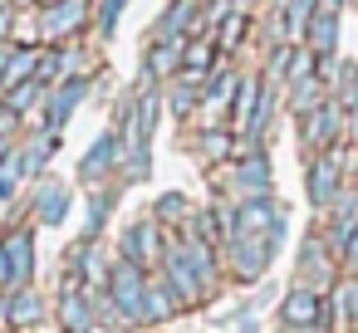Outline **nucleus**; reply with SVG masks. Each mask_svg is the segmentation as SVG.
Wrapping results in <instances>:
<instances>
[{
  "mask_svg": "<svg viewBox=\"0 0 358 333\" xmlns=\"http://www.w3.org/2000/svg\"><path fill=\"white\" fill-rule=\"evenodd\" d=\"M152 123H157V98H152V94H143V98L128 108L123 133H118V142H123V167H128V177H133V182L148 172V138H152Z\"/></svg>",
  "mask_w": 358,
  "mask_h": 333,
  "instance_id": "1",
  "label": "nucleus"
},
{
  "mask_svg": "<svg viewBox=\"0 0 358 333\" xmlns=\"http://www.w3.org/2000/svg\"><path fill=\"white\" fill-rule=\"evenodd\" d=\"M113 313L123 323H143V309H148V269H138L133 260H118L108 269V284H103Z\"/></svg>",
  "mask_w": 358,
  "mask_h": 333,
  "instance_id": "2",
  "label": "nucleus"
},
{
  "mask_svg": "<svg viewBox=\"0 0 358 333\" xmlns=\"http://www.w3.org/2000/svg\"><path fill=\"white\" fill-rule=\"evenodd\" d=\"M226 245H231V269H236V279H260L280 240H275V235H231Z\"/></svg>",
  "mask_w": 358,
  "mask_h": 333,
  "instance_id": "3",
  "label": "nucleus"
},
{
  "mask_svg": "<svg viewBox=\"0 0 358 333\" xmlns=\"http://www.w3.org/2000/svg\"><path fill=\"white\" fill-rule=\"evenodd\" d=\"M324 318H329V299H324V289L294 284V289L280 299V323H285V328H309V323H324Z\"/></svg>",
  "mask_w": 358,
  "mask_h": 333,
  "instance_id": "4",
  "label": "nucleus"
},
{
  "mask_svg": "<svg viewBox=\"0 0 358 333\" xmlns=\"http://www.w3.org/2000/svg\"><path fill=\"white\" fill-rule=\"evenodd\" d=\"M162 255H167V245H162L157 221H133L123 235V260H133L138 269H152V265H162Z\"/></svg>",
  "mask_w": 358,
  "mask_h": 333,
  "instance_id": "5",
  "label": "nucleus"
},
{
  "mask_svg": "<svg viewBox=\"0 0 358 333\" xmlns=\"http://www.w3.org/2000/svg\"><path fill=\"white\" fill-rule=\"evenodd\" d=\"M0 245H6V265H10V289H25L30 274H35V235H30V225H10L0 235Z\"/></svg>",
  "mask_w": 358,
  "mask_h": 333,
  "instance_id": "6",
  "label": "nucleus"
},
{
  "mask_svg": "<svg viewBox=\"0 0 358 333\" xmlns=\"http://www.w3.org/2000/svg\"><path fill=\"white\" fill-rule=\"evenodd\" d=\"M338 196H343V167H338V152L329 147V152L309 167V201H314L319 211H329Z\"/></svg>",
  "mask_w": 358,
  "mask_h": 333,
  "instance_id": "7",
  "label": "nucleus"
},
{
  "mask_svg": "<svg viewBox=\"0 0 358 333\" xmlns=\"http://www.w3.org/2000/svg\"><path fill=\"white\" fill-rule=\"evenodd\" d=\"M162 279H167V289L182 299V304H196L201 294H206V284H201V274L192 269V260L177 250V245H167V255H162Z\"/></svg>",
  "mask_w": 358,
  "mask_h": 333,
  "instance_id": "8",
  "label": "nucleus"
},
{
  "mask_svg": "<svg viewBox=\"0 0 358 333\" xmlns=\"http://www.w3.org/2000/svg\"><path fill=\"white\" fill-rule=\"evenodd\" d=\"M338 113H343V108H338L334 98H324L314 113H304V118H299L304 142H309V147H334V142H338Z\"/></svg>",
  "mask_w": 358,
  "mask_h": 333,
  "instance_id": "9",
  "label": "nucleus"
},
{
  "mask_svg": "<svg viewBox=\"0 0 358 333\" xmlns=\"http://www.w3.org/2000/svg\"><path fill=\"white\" fill-rule=\"evenodd\" d=\"M236 191H241L245 201L270 196V157H265V152H245V157L236 162Z\"/></svg>",
  "mask_w": 358,
  "mask_h": 333,
  "instance_id": "10",
  "label": "nucleus"
},
{
  "mask_svg": "<svg viewBox=\"0 0 358 333\" xmlns=\"http://www.w3.org/2000/svg\"><path fill=\"white\" fill-rule=\"evenodd\" d=\"M118 157H123L118 133H99V138H94V147H89V152H84V162H79V177H84V182H99Z\"/></svg>",
  "mask_w": 358,
  "mask_h": 333,
  "instance_id": "11",
  "label": "nucleus"
},
{
  "mask_svg": "<svg viewBox=\"0 0 358 333\" xmlns=\"http://www.w3.org/2000/svg\"><path fill=\"white\" fill-rule=\"evenodd\" d=\"M35 216H40L45 225H59V221L69 216V182L45 177V186L35 191Z\"/></svg>",
  "mask_w": 358,
  "mask_h": 333,
  "instance_id": "12",
  "label": "nucleus"
},
{
  "mask_svg": "<svg viewBox=\"0 0 358 333\" xmlns=\"http://www.w3.org/2000/svg\"><path fill=\"white\" fill-rule=\"evenodd\" d=\"M59 318L69 333H89L94 328V313H89V294L79 289L74 274H64V304H59Z\"/></svg>",
  "mask_w": 358,
  "mask_h": 333,
  "instance_id": "13",
  "label": "nucleus"
},
{
  "mask_svg": "<svg viewBox=\"0 0 358 333\" xmlns=\"http://www.w3.org/2000/svg\"><path fill=\"white\" fill-rule=\"evenodd\" d=\"M84 94H89V79H74V84H64V89L50 98V118H45V123H50V133H55V138H59V128L69 123V113L79 108V98H84Z\"/></svg>",
  "mask_w": 358,
  "mask_h": 333,
  "instance_id": "14",
  "label": "nucleus"
},
{
  "mask_svg": "<svg viewBox=\"0 0 358 333\" xmlns=\"http://www.w3.org/2000/svg\"><path fill=\"white\" fill-rule=\"evenodd\" d=\"M84 25V0H59L55 10H45V35L59 40V35H74Z\"/></svg>",
  "mask_w": 358,
  "mask_h": 333,
  "instance_id": "15",
  "label": "nucleus"
},
{
  "mask_svg": "<svg viewBox=\"0 0 358 333\" xmlns=\"http://www.w3.org/2000/svg\"><path fill=\"white\" fill-rule=\"evenodd\" d=\"M334 45H338V15H329V10L314 6V20H309V50H314L319 59H329Z\"/></svg>",
  "mask_w": 358,
  "mask_h": 333,
  "instance_id": "16",
  "label": "nucleus"
},
{
  "mask_svg": "<svg viewBox=\"0 0 358 333\" xmlns=\"http://www.w3.org/2000/svg\"><path fill=\"white\" fill-rule=\"evenodd\" d=\"M40 318V299H35V289L25 284V289H10L6 294V328H25V323H35Z\"/></svg>",
  "mask_w": 358,
  "mask_h": 333,
  "instance_id": "17",
  "label": "nucleus"
},
{
  "mask_svg": "<svg viewBox=\"0 0 358 333\" xmlns=\"http://www.w3.org/2000/svg\"><path fill=\"white\" fill-rule=\"evenodd\" d=\"M182 54H187V40H157V45H152V54H148V79L172 74V69L182 64Z\"/></svg>",
  "mask_w": 358,
  "mask_h": 333,
  "instance_id": "18",
  "label": "nucleus"
},
{
  "mask_svg": "<svg viewBox=\"0 0 358 333\" xmlns=\"http://www.w3.org/2000/svg\"><path fill=\"white\" fill-rule=\"evenodd\" d=\"M177 309H182V299L167 289V279H162V284H148V309H143V323H167Z\"/></svg>",
  "mask_w": 358,
  "mask_h": 333,
  "instance_id": "19",
  "label": "nucleus"
},
{
  "mask_svg": "<svg viewBox=\"0 0 358 333\" xmlns=\"http://www.w3.org/2000/svg\"><path fill=\"white\" fill-rule=\"evenodd\" d=\"M260 79H241V89H236V103H231V118H236V128H250V118H255V108H260Z\"/></svg>",
  "mask_w": 358,
  "mask_h": 333,
  "instance_id": "20",
  "label": "nucleus"
},
{
  "mask_svg": "<svg viewBox=\"0 0 358 333\" xmlns=\"http://www.w3.org/2000/svg\"><path fill=\"white\" fill-rule=\"evenodd\" d=\"M192 15H196L192 0H177V6L162 15V25H157V40H182V30H192Z\"/></svg>",
  "mask_w": 358,
  "mask_h": 333,
  "instance_id": "21",
  "label": "nucleus"
},
{
  "mask_svg": "<svg viewBox=\"0 0 358 333\" xmlns=\"http://www.w3.org/2000/svg\"><path fill=\"white\" fill-rule=\"evenodd\" d=\"M25 177H30V172H25V152H10L6 162H0V201H10Z\"/></svg>",
  "mask_w": 358,
  "mask_h": 333,
  "instance_id": "22",
  "label": "nucleus"
},
{
  "mask_svg": "<svg viewBox=\"0 0 358 333\" xmlns=\"http://www.w3.org/2000/svg\"><path fill=\"white\" fill-rule=\"evenodd\" d=\"M211 59H216V45H211V40H192L187 54H182V64H187L192 79H206V74H211Z\"/></svg>",
  "mask_w": 358,
  "mask_h": 333,
  "instance_id": "23",
  "label": "nucleus"
},
{
  "mask_svg": "<svg viewBox=\"0 0 358 333\" xmlns=\"http://www.w3.org/2000/svg\"><path fill=\"white\" fill-rule=\"evenodd\" d=\"M236 89H241V79H236V74H216V79H211V89L201 94V103H206L211 113H221L226 103H236Z\"/></svg>",
  "mask_w": 358,
  "mask_h": 333,
  "instance_id": "24",
  "label": "nucleus"
},
{
  "mask_svg": "<svg viewBox=\"0 0 358 333\" xmlns=\"http://www.w3.org/2000/svg\"><path fill=\"white\" fill-rule=\"evenodd\" d=\"M309 20H314V0H289L285 6V40L309 35Z\"/></svg>",
  "mask_w": 358,
  "mask_h": 333,
  "instance_id": "25",
  "label": "nucleus"
},
{
  "mask_svg": "<svg viewBox=\"0 0 358 333\" xmlns=\"http://www.w3.org/2000/svg\"><path fill=\"white\" fill-rule=\"evenodd\" d=\"M35 69H40V54H35V50H15L0 84H10V89H15V84H25V74H35Z\"/></svg>",
  "mask_w": 358,
  "mask_h": 333,
  "instance_id": "26",
  "label": "nucleus"
},
{
  "mask_svg": "<svg viewBox=\"0 0 358 333\" xmlns=\"http://www.w3.org/2000/svg\"><path fill=\"white\" fill-rule=\"evenodd\" d=\"M334 309H338V313L358 328V274H353V279H343V284L334 289Z\"/></svg>",
  "mask_w": 358,
  "mask_h": 333,
  "instance_id": "27",
  "label": "nucleus"
},
{
  "mask_svg": "<svg viewBox=\"0 0 358 333\" xmlns=\"http://www.w3.org/2000/svg\"><path fill=\"white\" fill-rule=\"evenodd\" d=\"M40 94H45V84H40V79H25V84H15V89H10V98H6V103H10L15 113H25V108H35V103H40Z\"/></svg>",
  "mask_w": 358,
  "mask_h": 333,
  "instance_id": "28",
  "label": "nucleus"
},
{
  "mask_svg": "<svg viewBox=\"0 0 358 333\" xmlns=\"http://www.w3.org/2000/svg\"><path fill=\"white\" fill-rule=\"evenodd\" d=\"M196 89H201V79H192V74H182V84H177V89H172V108H177V113H182V118H187V113H192V108H196V98H201V94H196Z\"/></svg>",
  "mask_w": 358,
  "mask_h": 333,
  "instance_id": "29",
  "label": "nucleus"
},
{
  "mask_svg": "<svg viewBox=\"0 0 358 333\" xmlns=\"http://www.w3.org/2000/svg\"><path fill=\"white\" fill-rule=\"evenodd\" d=\"M108 211H113V196H103V191H99V196L89 201V225H84V245H94V235L103 230V216H108Z\"/></svg>",
  "mask_w": 358,
  "mask_h": 333,
  "instance_id": "30",
  "label": "nucleus"
},
{
  "mask_svg": "<svg viewBox=\"0 0 358 333\" xmlns=\"http://www.w3.org/2000/svg\"><path fill=\"white\" fill-rule=\"evenodd\" d=\"M182 221H187V201H182L177 191L162 196V201H157V225H182Z\"/></svg>",
  "mask_w": 358,
  "mask_h": 333,
  "instance_id": "31",
  "label": "nucleus"
},
{
  "mask_svg": "<svg viewBox=\"0 0 358 333\" xmlns=\"http://www.w3.org/2000/svg\"><path fill=\"white\" fill-rule=\"evenodd\" d=\"M241 35H245V15L236 10V15H226V25H221L216 45H221V50H236V45H241Z\"/></svg>",
  "mask_w": 358,
  "mask_h": 333,
  "instance_id": "32",
  "label": "nucleus"
},
{
  "mask_svg": "<svg viewBox=\"0 0 358 333\" xmlns=\"http://www.w3.org/2000/svg\"><path fill=\"white\" fill-rule=\"evenodd\" d=\"M226 152H231V138H226V133H216V128H211V133H206V138H201V157H206V162H221V157H226Z\"/></svg>",
  "mask_w": 358,
  "mask_h": 333,
  "instance_id": "33",
  "label": "nucleus"
},
{
  "mask_svg": "<svg viewBox=\"0 0 358 333\" xmlns=\"http://www.w3.org/2000/svg\"><path fill=\"white\" fill-rule=\"evenodd\" d=\"M123 6H128V0H103V10H99L103 35H113V25H118V15H123Z\"/></svg>",
  "mask_w": 358,
  "mask_h": 333,
  "instance_id": "34",
  "label": "nucleus"
},
{
  "mask_svg": "<svg viewBox=\"0 0 358 333\" xmlns=\"http://www.w3.org/2000/svg\"><path fill=\"white\" fill-rule=\"evenodd\" d=\"M338 260H343V265H348V269L358 274V230H353V235H348V240L338 245Z\"/></svg>",
  "mask_w": 358,
  "mask_h": 333,
  "instance_id": "35",
  "label": "nucleus"
},
{
  "mask_svg": "<svg viewBox=\"0 0 358 333\" xmlns=\"http://www.w3.org/2000/svg\"><path fill=\"white\" fill-rule=\"evenodd\" d=\"M15 118H20V113H15L10 103H0V138H10V128H15Z\"/></svg>",
  "mask_w": 358,
  "mask_h": 333,
  "instance_id": "36",
  "label": "nucleus"
},
{
  "mask_svg": "<svg viewBox=\"0 0 358 333\" xmlns=\"http://www.w3.org/2000/svg\"><path fill=\"white\" fill-rule=\"evenodd\" d=\"M0 289H10V265H6V245H0Z\"/></svg>",
  "mask_w": 358,
  "mask_h": 333,
  "instance_id": "37",
  "label": "nucleus"
},
{
  "mask_svg": "<svg viewBox=\"0 0 358 333\" xmlns=\"http://www.w3.org/2000/svg\"><path fill=\"white\" fill-rule=\"evenodd\" d=\"M10 54H15L10 45H0V79H6V64H10Z\"/></svg>",
  "mask_w": 358,
  "mask_h": 333,
  "instance_id": "38",
  "label": "nucleus"
},
{
  "mask_svg": "<svg viewBox=\"0 0 358 333\" xmlns=\"http://www.w3.org/2000/svg\"><path fill=\"white\" fill-rule=\"evenodd\" d=\"M285 333H329L324 323H309V328H285Z\"/></svg>",
  "mask_w": 358,
  "mask_h": 333,
  "instance_id": "39",
  "label": "nucleus"
},
{
  "mask_svg": "<svg viewBox=\"0 0 358 333\" xmlns=\"http://www.w3.org/2000/svg\"><path fill=\"white\" fill-rule=\"evenodd\" d=\"M10 152H15V147H10V138H0V162H6Z\"/></svg>",
  "mask_w": 358,
  "mask_h": 333,
  "instance_id": "40",
  "label": "nucleus"
},
{
  "mask_svg": "<svg viewBox=\"0 0 358 333\" xmlns=\"http://www.w3.org/2000/svg\"><path fill=\"white\" fill-rule=\"evenodd\" d=\"M0 323H6V294H0Z\"/></svg>",
  "mask_w": 358,
  "mask_h": 333,
  "instance_id": "41",
  "label": "nucleus"
},
{
  "mask_svg": "<svg viewBox=\"0 0 358 333\" xmlns=\"http://www.w3.org/2000/svg\"><path fill=\"white\" fill-rule=\"evenodd\" d=\"M226 6H236V10H241V6H245V0H226Z\"/></svg>",
  "mask_w": 358,
  "mask_h": 333,
  "instance_id": "42",
  "label": "nucleus"
},
{
  "mask_svg": "<svg viewBox=\"0 0 358 333\" xmlns=\"http://www.w3.org/2000/svg\"><path fill=\"white\" fill-rule=\"evenodd\" d=\"M0 10H10V0H0Z\"/></svg>",
  "mask_w": 358,
  "mask_h": 333,
  "instance_id": "43",
  "label": "nucleus"
}]
</instances>
